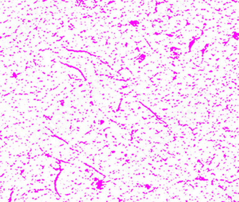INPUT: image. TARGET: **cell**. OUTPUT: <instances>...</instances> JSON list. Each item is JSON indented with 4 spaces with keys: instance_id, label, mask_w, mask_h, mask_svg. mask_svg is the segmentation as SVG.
<instances>
[{
    "instance_id": "obj_19",
    "label": "cell",
    "mask_w": 239,
    "mask_h": 202,
    "mask_svg": "<svg viewBox=\"0 0 239 202\" xmlns=\"http://www.w3.org/2000/svg\"><path fill=\"white\" fill-rule=\"evenodd\" d=\"M215 202H226V201L223 199H218V200L215 201Z\"/></svg>"
},
{
    "instance_id": "obj_6",
    "label": "cell",
    "mask_w": 239,
    "mask_h": 202,
    "mask_svg": "<svg viewBox=\"0 0 239 202\" xmlns=\"http://www.w3.org/2000/svg\"><path fill=\"white\" fill-rule=\"evenodd\" d=\"M135 160L137 161V163L140 166H145L149 162V158H148L147 155H145L142 151H140V152L137 154Z\"/></svg>"
},
{
    "instance_id": "obj_9",
    "label": "cell",
    "mask_w": 239,
    "mask_h": 202,
    "mask_svg": "<svg viewBox=\"0 0 239 202\" xmlns=\"http://www.w3.org/2000/svg\"><path fill=\"white\" fill-rule=\"evenodd\" d=\"M41 20H42L41 17H40L39 15L36 13V12L30 14L28 17V18L27 19V20H28L30 23L33 25L35 27L39 26L40 23H41Z\"/></svg>"
},
{
    "instance_id": "obj_2",
    "label": "cell",
    "mask_w": 239,
    "mask_h": 202,
    "mask_svg": "<svg viewBox=\"0 0 239 202\" xmlns=\"http://www.w3.org/2000/svg\"><path fill=\"white\" fill-rule=\"evenodd\" d=\"M77 95L80 99L83 101H87L91 96V92L86 87H80L77 91Z\"/></svg>"
},
{
    "instance_id": "obj_17",
    "label": "cell",
    "mask_w": 239,
    "mask_h": 202,
    "mask_svg": "<svg viewBox=\"0 0 239 202\" xmlns=\"http://www.w3.org/2000/svg\"><path fill=\"white\" fill-rule=\"evenodd\" d=\"M141 171V168L139 166H134L130 168V173L132 174H138Z\"/></svg>"
},
{
    "instance_id": "obj_15",
    "label": "cell",
    "mask_w": 239,
    "mask_h": 202,
    "mask_svg": "<svg viewBox=\"0 0 239 202\" xmlns=\"http://www.w3.org/2000/svg\"><path fill=\"white\" fill-rule=\"evenodd\" d=\"M161 137H162L163 140H170V139L172 137V132L169 130H163L162 132H161Z\"/></svg>"
},
{
    "instance_id": "obj_4",
    "label": "cell",
    "mask_w": 239,
    "mask_h": 202,
    "mask_svg": "<svg viewBox=\"0 0 239 202\" xmlns=\"http://www.w3.org/2000/svg\"><path fill=\"white\" fill-rule=\"evenodd\" d=\"M35 27L32 25L30 22L28 21V20H24V21L22 22L20 25L19 30H21L22 32H24L25 35H29L30 33H32V32L34 31Z\"/></svg>"
},
{
    "instance_id": "obj_7",
    "label": "cell",
    "mask_w": 239,
    "mask_h": 202,
    "mask_svg": "<svg viewBox=\"0 0 239 202\" xmlns=\"http://www.w3.org/2000/svg\"><path fill=\"white\" fill-rule=\"evenodd\" d=\"M151 144L157 149V150H162L165 146V140L160 136H157L152 139Z\"/></svg>"
},
{
    "instance_id": "obj_5",
    "label": "cell",
    "mask_w": 239,
    "mask_h": 202,
    "mask_svg": "<svg viewBox=\"0 0 239 202\" xmlns=\"http://www.w3.org/2000/svg\"><path fill=\"white\" fill-rule=\"evenodd\" d=\"M15 42H24L27 40V35H25L24 32H22L19 29L15 30V31L12 33L11 36Z\"/></svg>"
},
{
    "instance_id": "obj_1",
    "label": "cell",
    "mask_w": 239,
    "mask_h": 202,
    "mask_svg": "<svg viewBox=\"0 0 239 202\" xmlns=\"http://www.w3.org/2000/svg\"><path fill=\"white\" fill-rule=\"evenodd\" d=\"M58 114H60L65 120H70L73 116V110L68 106H65V107H62L60 109Z\"/></svg>"
},
{
    "instance_id": "obj_18",
    "label": "cell",
    "mask_w": 239,
    "mask_h": 202,
    "mask_svg": "<svg viewBox=\"0 0 239 202\" xmlns=\"http://www.w3.org/2000/svg\"><path fill=\"white\" fill-rule=\"evenodd\" d=\"M233 190H234L235 191H237V192H238V181H236V182L234 183V185H233Z\"/></svg>"
},
{
    "instance_id": "obj_3",
    "label": "cell",
    "mask_w": 239,
    "mask_h": 202,
    "mask_svg": "<svg viewBox=\"0 0 239 202\" xmlns=\"http://www.w3.org/2000/svg\"><path fill=\"white\" fill-rule=\"evenodd\" d=\"M157 149H156L152 144H147L145 145L143 148V150L142 152L145 155H147L148 158H152L155 157L157 154Z\"/></svg>"
},
{
    "instance_id": "obj_16",
    "label": "cell",
    "mask_w": 239,
    "mask_h": 202,
    "mask_svg": "<svg viewBox=\"0 0 239 202\" xmlns=\"http://www.w3.org/2000/svg\"><path fill=\"white\" fill-rule=\"evenodd\" d=\"M169 5H170V8L173 10L179 9V8L180 7V2H169Z\"/></svg>"
},
{
    "instance_id": "obj_13",
    "label": "cell",
    "mask_w": 239,
    "mask_h": 202,
    "mask_svg": "<svg viewBox=\"0 0 239 202\" xmlns=\"http://www.w3.org/2000/svg\"><path fill=\"white\" fill-rule=\"evenodd\" d=\"M36 13L41 17V18H47L50 14L49 9L46 6H40L37 9Z\"/></svg>"
},
{
    "instance_id": "obj_14",
    "label": "cell",
    "mask_w": 239,
    "mask_h": 202,
    "mask_svg": "<svg viewBox=\"0 0 239 202\" xmlns=\"http://www.w3.org/2000/svg\"><path fill=\"white\" fill-rule=\"evenodd\" d=\"M3 44L4 47L7 48H12L16 44V42L14 41L11 36H9L4 37L3 39Z\"/></svg>"
},
{
    "instance_id": "obj_12",
    "label": "cell",
    "mask_w": 239,
    "mask_h": 202,
    "mask_svg": "<svg viewBox=\"0 0 239 202\" xmlns=\"http://www.w3.org/2000/svg\"><path fill=\"white\" fill-rule=\"evenodd\" d=\"M45 133L48 134V135H52L56 132V128L55 126L53 125V123L50 121H47L45 123V126L43 128Z\"/></svg>"
},
{
    "instance_id": "obj_10",
    "label": "cell",
    "mask_w": 239,
    "mask_h": 202,
    "mask_svg": "<svg viewBox=\"0 0 239 202\" xmlns=\"http://www.w3.org/2000/svg\"><path fill=\"white\" fill-rule=\"evenodd\" d=\"M91 84L95 88H100L105 84V79L100 76H95L91 80Z\"/></svg>"
},
{
    "instance_id": "obj_8",
    "label": "cell",
    "mask_w": 239,
    "mask_h": 202,
    "mask_svg": "<svg viewBox=\"0 0 239 202\" xmlns=\"http://www.w3.org/2000/svg\"><path fill=\"white\" fill-rule=\"evenodd\" d=\"M65 121L66 120H65V119L58 113L56 114V115H55L52 119V122L53 123V125L55 126V127H57L63 126L65 123Z\"/></svg>"
},
{
    "instance_id": "obj_11",
    "label": "cell",
    "mask_w": 239,
    "mask_h": 202,
    "mask_svg": "<svg viewBox=\"0 0 239 202\" xmlns=\"http://www.w3.org/2000/svg\"><path fill=\"white\" fill-rule=\"evenodd\" d=\"M182 115L184 117L190 119L195 116V109L193 107H191V106H187V107H185L184 109H183Z\"/></svg>"
}]
</instances>
